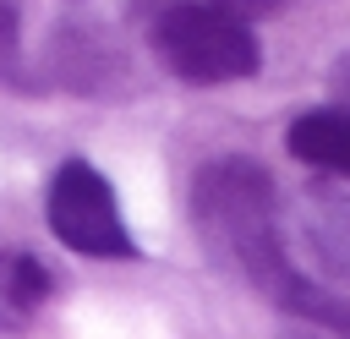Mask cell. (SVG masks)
<instances>
[{
	"mask_svg": "<svg viewBox=\"0 0 350 339\" xmlns=\"http://www.w3.org/2000/svg\"><path fill=\"white\" fill-rule=\"evenodd\" d=\"M202 5H213V11H224V16H235V22H257V16H273L284 0H202Z\"/></svg>",
	"mask_w": 350,
	"mask_h": 339,
	"instance_id": "cell-10",
	"label": "cell"
},
{
	"mask_svg": "<svg viewBox=\"0 0 350 339\" xmlns=\"http://www.w3.org/2000/svg\"><path fill=\"white\" fill-rule=\"evenodd\" d=\"M295 235L334 284H350V180H312L295 197Z\"/></svg>",
	"mask_w": 350,
	"mask_h": 339,
	"instance_id": "cell-4",
	"label": "cell"
},
{
	"mask_svg": "<svg viewBox=\"0 0 350 339\" xmlns=\"http://www.w3.org/2000/svg\"><path fill=\"white\" fill-rule=\"evenodd\" d=\"M279 312L312 323V328L328 334V339H350V301L334 295V290H323V284H312V279H301V273H295L290 290L279 295Z\"/></svg>",
	"mask_w": 350,
	"mask_h": 339,
	"instance_id": "cell-8",
	"label": "cell"
},
{
	"mask_svg": "<svg viewBox=\"0 0 350 339\" xmlns=\"http://www.w3.org/2000/svg\"><path fill=\"white\" fill-rule=\"evenodd\" d=\"M148 44L153 55L164 60V71H175L180 82H197V87H213V82H241L262 66V49H257V33L202 0H180V5H164L148 27Z\"/></svg>",
	"mask_w": 350,
	"mask_h": 339,
	"instance_id": "cell-2",
	"label": "cell"
},
{
	"mask_svg": "<svg viewBox=\"0 0 350 339\" xmlns=\"http://www.w3.org/2000/svg\"><path fill=\"white\" fill-rule=\"evenodd\" d=\"M191 235H197V246L208 252L213 268L262 290L279 306L295 268L284 257L279 191H273V180L257 159L224 153V159H208L191 175Z\"/></svg>",
	"mask_w": 350,
	"mask_h": 339,
	"instance_id": "cell-1",
	"label": "cell"
},
{
	"mask_svg": "<svg viewBox=\"0 0 350 339\" xmlns=\"http://www.w3.org/2000/svg\"><path fill=\"white\" fill-rule=\"evenodd\" d=\"M49 295V273L38 257L0 246V334L27 328V317L38 312V301Z\"/></svg>",
	"mask_w": 350,
	"mask_h": 339,
	"instance_id": "cell-7",
	"label": "cell"
},
{
	"mask_svg": "<svg viewBox=\"0 0 350 339\" xmlns=\"http://www.w3.org/2000/svg\"><path fill=\"white\" fill-rule=\"evenodd\" d=\"M290 153L301 159V164H312V170H323V175H339V180H350V109H306V115H295L290 120Z\"/></svg>",
	"mask_w": 350,
	"mask_h": 339,
	"instance_id": "cell-6",
	"label": "cell"
},
{
	"mask_svg": "<svg viewBox=\"0 0 350 339\" xmlns=\"http://www.w3.org/2000/svg\"><path fill=\"white\" fill-rule=\"evenodd\" d=\"M49 77L71 93H88V98H104L120 77H126V60L115 49V38L93 22H60L55 38H49Z\"/></svg>",
	"mask_w": 350,
	"mask_h": 339,
	"instance_id": "cell-5",
	"label": "cell"
},
{
	"mask_svg": "<svg viewBox=\"0 0 350 339\" xmlns=\"http://www.w3.org/2000/svg\"><path fill=\"white\" fill-rule=\"evenodd\" d=\"M328 87L339 93V109H350V49H345V55L328 66Z\"/></svg>",
	"mask_w": 350,
	"mask_h": 339,
	"instance_id": "cell-11",
	"label": "cell"
},
{
	"mask_svg": "<svg viewBox=\"0 0 350 339\" xmlns=\"http://www.w3.org/2000/svg\"><path fill=\"white\" fill-rule=\"evenodd\" d=\"M44 213H49L55 241L71 246V252H82V257H137V241L126 230V213H120L109 180L88 159H66L49 175Z\"/></svg>",
	"mask_w": 350,
	"mask_h": 339,
	"instance_id": "cell-3",
	"label": "cell"
},
{
	"mask_svg": "<svg viewBox=\"0 0 350 339\" xmlns=\"http://www.w3.org/2000/svg\"><path fill=\"white\" fill-rule=\"evenodd\" d=\"M22 77V22H16V5L0 0V82H16Z\"/></svg>",
	"mask_w": 350,
	"mask_h": 339,
	"instance_id": "cell-9",
	"label": "cell"
}]
</instances>
